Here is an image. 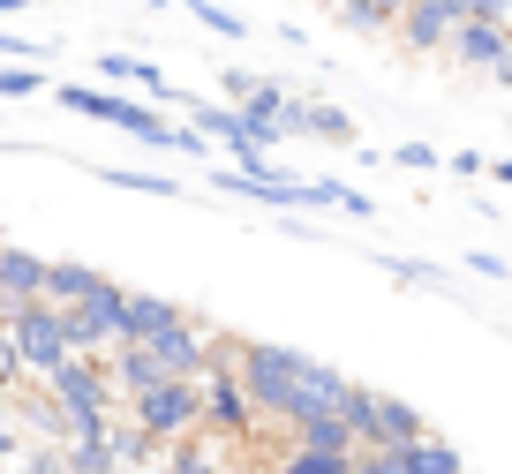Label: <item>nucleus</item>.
Wrapping results in <instances>:
<instances>
[{"label":"nucleus","mask_w":512,"mask_h":474,"mask_svg":"<svg viewBox=\"0 0 512 474\" xmlns=\"http://www.w3.org/2000/svg\"><path fill=\"white\" fill-rule=\"evenodd\" d=\"M166 474H226V444L204 437V429H196V437H174L166 444Z\"/></svg>","instance_id":"17"},{"label":"nucleus","mask_w":512,"mask_h":474,"mask_svg":"<svg viewBox=\"0 0 512 474\" xmlns=\"http://www.w3.org/2000/svg\"><path fill=\"white\" fill-rule=\"evenodd\" d=\"M16 474H68V459H61V444H23Z\"/></svg>","instance_id":"26"},{"label":"nucleus","mask_w":512,"mask_h":474,"mask_svg":"<svg viewBox=\"0 0 512 474\" xmlns=\"http://www.w3.org/2000/svg\"><path fill=\"white\" fill-rule=\"evenodd\" d=\"M0 61H23V68H38V61H46V46H31V38H16V31H0Z\"/></svg>","instance_id":"30"},{"label":"nucleus","mask_w":512,"mask_h":474,"mask_svg":"<svg viewBox=\"0 0 512 474\" xmlns=\"http://www.w3.org/2000/svg\"><path fill=\"white\" fill-rule=\"evenodd\" d=\"M98 181H106V189H136V196H166V204L181 196L174 174H136V166H98Z\"/></svg>","instance_id":"23"},{"label":"nucleus","mask_w":512,"mask_h":474,"mask_svg":"<svg viewBox=\"0 0 512 474\" xmlns=\"http://www.w3.org/2000/svg\"><path fill=\"white\" fill-rule=\"evenodd\" d=\"M0 8H8V16H23V8H31V0H0Z\"/></svg>","instance_id":"37"},{"label":"nucleus","mask_w":512,"mask_h":474,"mask_svg":"<svg viewBox=\"0 0 512 474\" xmlns=\"http://www.w3.org/2000/svg\"><path fill=\"white\" fill-rule=\"evenodd\" d=\"M302 136L309 143H347V151H354V121L339 106H309V98H302Z\"/></svg>","instance_id":"21"},{"label":"nucleus","mask_w":512,"mask_h":474,"mask_svg":"<svg viewBox=\"0 0 512 474\" xmlns=\"http://www.w3.org/2000/svg\"><path fill=\"white\" fill-rule=\"evenodd\" d=\"M467 271H475V279H505V256H490V249H475V256H467Z\"/></svg>","instance_id":"34"},{"label":"nucleus","mask_w":512,"mask_h":474,"mask_svg":"<svg viewBox=\"0 0 512 474\" xmlns=\"http://www.w3.org/2000/svg\"><path fill=\"white\" fill-rule=\"evenodd\" d=\"M490 174H497V181H505V189H512V158H490Z\"/></svg>","instance_id":"36"},{"label":"nucleus","mask_w":512,"mask_h":474,"mask_svg":"<svg viewBox=\"0 0 512 474\" xmlns=\"http://www.w3.org/2000/svg\"><path fill=\"white\" fill-rule=\"evenodd\" d=\"M445 174H467V181H475V174H490V158H482V151H452Z\"/></svg>","instance_id":"33"},{"label":"nucleus","mask_w":512,"mask_h":474,"mask_svg":"<svg viewBox=\"0 0 512 474\" xmlns=\"http://www.w3.org/2000/svg\"><path fill=\"white\" fill-rule=\"evenodd\" d=\"M377 271H392V279H407V286H445V271L422 264V256H377Z\"/></svg>","instance_id":"25"},{"label":"nucleus","mask_w":512,"mask_h":474,"mask_svg":"<svg viewBox=\"0 0 512 474\" xmlns=\"http://www.w3.org/2000/svg\"><path fill=\"white\" fill-rule=\"evenodd\" d=\"M8 339H16V354H23V369H31L38 384L53 377V369L68 362V324H61V309L53 301H23V309H8Z\"/></svg>","instance_id":"6"},{"label":"nucleus","mask_w":512,"mask_h":474,"mask_svg":"<svg viewBox=\"0 0 512 474\" xmlns=\"http://www.w3.org/2000/svg\"><path fill=\"white\" fill-rule=\"evenodd\" d=\"M445 53H452V61L467 68V76H490V68H497V61L512 53V23H460Z\"/></svg>","instance_id":"13"},{"label":"nucleus","mask_w":512,"mask_h":474,"mask_svg":"<svg viewBox=\"0 0 512 474\" xmlns=\"http://www.w3.org/2000/svg\"><path fill=\"white\" fill-rule=\"evenodd\" d=\"M400 474H467V459H460V444H445V437H415V444H400V452H384Z\"/></svg>","instance_id":"16"},{"label":"nucleus","mask_w":512,"mask_h":474,"mask_svg":"<svg viewBox=\"0 0 512 474\" xmlns=\"http://www.w3.org/2000/svg\"><path fill=\"white\" fill-rule=\"evenodd\" d=\"M38 91H46V76H38V68H23V61L0 68V98H38Z\"/></svg>","instance_id":"27"},{"label":"nucleus","mask_w":512,"mask_h":474,"mask_svg":"<svg viewBox=\"0 0 512 474\" xmlns=\"http://www.w3.org/2000/svg\"><path fill=\"white\" fill-rule=\"evenodd\" d=\"M181 8H189L204 31H219V38H249V23H241L234 8H219V0H181Z\"/></svg>","instance_id":"24"},{"label":"nucleus","mask_w":512,"mask_h":474,"mask_svg":"<svg viewBox=\"0 0 512 474\" xmlns=\"http://www.w3.org/2000/svg\"><path fill=\"white\" fill-rule=\"evenodd\" d=\"M196 392H204V437H219V444H249L256 429V407H249V384H241V369H234V339H211V369L196 377Z\"/></svg>","instance_id":"3"},{"label":"nucleus","mask_w":512,"mask_h":474,"mask_svg":"<svg viewBox=\"0 0 512 474\" xmlns=\"http://www.w3.org/2000/svg\"><path fill=\"white\" fill-rule=\"evenodd\" d=\"M46 392L68 407V429L91 422V414H121V392H113V377H106V354H68V362L46 377Z\"/></svg>","instance_id":"7"},{"label":"nucleus","mask_w":512,"mask_h":474,"mask_svg":"<svg viewBox=\"0 0 512 474\" xmlns=\"http://www.w3.org/2000/svg\"><path fill=\"white\" fill-rule=\"evenodd\" d=\"M452 31H460V0H407L392 38H400L407 53H445Z\"/></svg>","instance_id":"10"},{"label":"nucleus","mask_w":512,"mask_h":474,"mask_svg":"<svg viewBox=\"0 0 512 474\" xmlns=\"http://www.w3.org/2000/svg\"><path fill=\"white\" fill-rule=\"evenodd\" d=\"M151 8H166V0H151Z\"/></svg>","instance_id":"39"},{"label":"nucleus","mask_w":512,"mask_h":474,"mask_svg":"<svg viewBox=\"0 0 512 474\" xmlns=\"http://www.w3.org/2000/svg\"><path fill=\"white\" fill-rule=\"evenodd\" d=\"M53 106L83 113V121H106V128H121V136L151 143V151L211 158V143L196 136V128H174V121H166V113H151L144 98H128V91H113V83H53Z\"/></svg>","instance_id":"2"},{"label":"nucleus","mask_w":512,"mask_h":474,"mask_svg":"<svg viewBox=\"0 0 512 474\" xmlns=\"http://www.w3.org/2000/svg\"><path fill=\"white\" fill-rule=\"evenodd\" d=\"M490 83H497V91H512V53H505V61L490 68Z\"/></svg>","instance_id":"35"},{"label":"nucleus","mask_w":512,"mask_h":474,"mask_svg":"<svg viewBox=\"0 0 512 474\" xmlns=\"http://www.w3.org/2000/svg\"><path fill=\"white\" fill-rule=\"evenodd\" d=\"M61 459H68V474H121V459H113V414L76 422L68 444H61Z\"/></svg>","instance_id":"12"},{"label":"nucleus","mask_w":512,"mask_h":474,"mask_svg":"<svg viewBox=\"0 0 512 474\" xmlns=\"http://www.w3.org/2000/svg\"><path fill=\"white\" fill-rule=\"evenodd\" d=\"M287 444H309V452H339V459L362 452V444H354V429H347V414H309L302 429H287Z\"/></svg>","instance_id":"18"},{"label":"nucleus","mask_w":512,"mask_h":474,"mask_svg":"<svg viewBox=\"0 0 512 474\" xmlns=\"http://www.w3.org/2000/svg\"><path fill=\"white\" fill-rule=\"evenodd\" d=\"M272 474H354V459H339V452H309V444H287V452L272 459Z\"/></svg>","instance_id":"22"},{"label":"nucleus","mask_w":512,"mask_h":474,"mask_svg":"<svg viewBox=\"0 0 512 474\" xmlns=\"http://www.w3.org/2000/svg\"><path fill=\"white\" fill-rule=\"evenodd\" d=\"M23 377H31V369H23V354H16V339H8V324H0V392H16Z\"/></svg>","instance_id":"28"},{"label":"nucleus","mask_w":512,"mask_h":474,"mask_svg":"<svg viewBox=\"0 0 512 474\" xmlns=\"http://www.w3.org/2000/svg\"><path fill=\"white\" fill-rule=\"evenodd\" d=\"M332 8H339L347 31L377 38V31H400V8H407V0H332Z\"/></svg>","instance_id":"20"},{"label":"nucleus","mask_w":512,"mask_h":474,"mask_svg":"<svg viewBox=\"0 0 512 474\" xmlns=\"http://www.w3.org/2000/svg\"><path fill=\"white\" fill-rule=\"evenodd\" d=\"M392 166H407V174H437L445 158H437L430 143H400V151H392Z\"/></svg>","instance_id":"29"},{"label":"nucleus","mask_w":512,"mask_h":474,"mask_svg":"<svg viewBox=\"0 0 512 474\" xmlns=\"http://www.w3.org/2000/svg\"><path fill=\"white\" fill-rule=\"evenodd\" d=\"M98 76H106V83H136V91L159 98V106H189V91H174V83H166V68L136 61V53H98Z\"/></svg>","instance_id":"14"},{"label":"nucleus","mask_w":512,"mask_h":474,"mask_svg":"<svg viewBox=\"0 0 512 474\" xmlns=\"http://www.w3.org/2000/svg\"><path fill=\"white\" fill-rule=\"evenodd\" d=\"M151 474H166V467H151Z\"/></svg>","instance_id":"40"},{"label":"nucleus","mask_w":512,"mask_h":474,"mask_svg":"<svg viewBox=\"0 0 512 474\" xmlns=\"http://www.w3.org/2000/svg\"><path fill=\"white\" fill-rule=\"evenodd\" d=\"M256 83H264V76H249V68H226V76H219V91H226V98H234V106H241V98H249Z\"/></svg>","instance_id":"32"},{"label":"nucleus","mask_w":512,"mask_h":474,"mask_svg":"<svg viewBox=\"0 0 512 474\" xmlns=\"http://www.w3.org/2000/svg\"><path fill=\"white\" fill-rule=\"evenodd\" d=\"M460 23H505V0H460Z\"/></svg>","instance_id":"31"},{"label":"nucleus","mask_w":512,"mask_h":474,"mask_svg":"<svg viewBox=\"0 0 512 474\" xmlns=\"http://www.w3.org/2000/svg\"><path fill=\"white\" fill-rule=\"evenodd\" d=\"M166 444L151 437V429H136V422H121L113 414V459H121V474H151V459H159Z\"/></svg>","instance_id":"19"},{"label":"nucleus","mask_w":512,"mask_h":474,"mask_svg":"<svg viewBox=\"0 0 512 474\" xmlns=\"http://www.w3.org/2000/svg\"><path fill=\"white\" fill-rule=\"evenodd\" d=\"M339 414H347V429H354V444H362V452H400V444L430 437L422 407H407L400 392H369V384H347Z\"/></svg>","instance_id":"4"},{"label":"nucleus","mask_w":512,"mask_h":474,"mask_svg":"<svg viewBox=\"0 0 512 474\" xmlns=\"http://www.w3.org/2000/svg\"><path fill=\"white\" fill-rule=\"evenodd\" d=\"M174 324H189V309H181V301L128 286V301H121V339H113V347H151V339H166Z\"/></svg>","instance_id":"9"},{"label":"nucleus","mask_w":512,"mask_h":474,"mask_svg":"<svg viewBox=\"0 0 512 474\" xmlns=\"http://www.w3.org/2000/svg\"><path fill=\"white\" fill-rule=\"evenodd\" d=\"M234 369L249 384L256 422H279V429H302L309 414H339V399L354 384L332 362H317L302 347H279V339H234Z\"/></svg>","instance_id":"1"},{"label":"nucleus","mask_w":512,"mask_h":474,"mask_svg":"<svg viewBox=\"0 0 512 474\" xmlns=\"http://www.w3.org/2000/svg\"><path fill=\"white\" fill-rule=\"evenodd\" d=\"M23 301H46V256L0 241V324H8V309H23Z\"/></svg>","instance_id":"11"},{"label":"nucleus","mask_w":512,"mask_h":474,"mask_svg":"<svg viewBox=\"0 0 512 474\" xmlns=\"http://www.w3.org/2000/svg\"><path fill=\"white\" fill-rule=\"evenodd\" d=\"M121 407H128V422L151 429L159 444L196 437V429H204V392H196L189 377H159V384H144L136 399H121Z\"/></svg>","instance_id":"5"},{"label":"nucleus","mask_w":512,"mask_h":474,"mask_svg":"<svg viewBox=\"0 0 512 474\" xmlns=\"http://www.w3.org/2000/svg\"><path fill=\"white\" fill-rule=\"evenodd\" d=\"M98 286H106V271L68 264V256H46V301H53V309H76V301H91Z\"/></svg>","instance_id":"15"},{"label":"nucleus","mask_w":512,"mask_h":474,"mask_svg":"<svg viewBox=\"0 0 512 474\" xmlns=\"http://www.w3.org/2000/svg\"><path fill=\"white\" fill-rule=\"evenodd\" d=\"M505 23H512V0H505Z\"/></svg>","instance_id":"38"},{"label":"nucleus","mask_w":512,"mask_h":474,"mask_svg":"<svg viewBox=\"0 0 512 474\" xmlns=\"http://www.w3.org/2000/svg\"><path fill=\"white\" fill-rule=\"evenodd\" d=\"M505 121H512V113H505Z\"/></svg>","instance_id":"41"},{"label":"nucleus","mask_w":512,"mask_h":474,"mask_svg":"<svg viewBox=\"0 0 512 474\" xmlns=\"http://www.w3.org/2000/svg\"><path fill=\"white\" fill-rule=\"evenodd\" d=\"M121 301H128V286H98L91 301H76V309H61V324H68V347L76 354H106L113 339H121Z\"/></svg>","instance_id":"8"}]
</instances>
